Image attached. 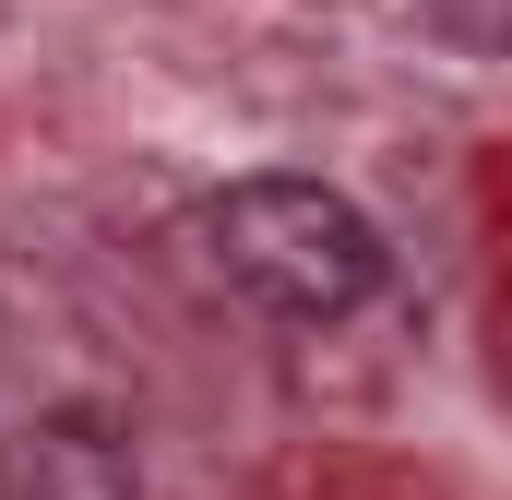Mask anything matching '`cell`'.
Instances as JSON below:
<instances>
[{"label": "cell", "mask_w": 512, "mask_h": 500, "mask_svg": "<svg viewBox=\"0 0 512 500\" xmlns=\"http://www.w3.org/2000/svg\"><path fill=\"white\" fill-rule=\"evenodd\" d=\"M203 239L227 262V286L251 310H274V322H346V310L382 298V227L334 179H298V167L227 179L203 203Z\"/></svg>", "instance_id": "cell-1"}, {"label": "cell", "mask_w": 512, "mask_h": 500, "mask_svg": "<svg viewBox=\"0 0 512 500\" xmlns=\"http://www.w3.org/2000/svg\"><path fill=\"white\" fill-rule=\"evenodd\" d=\"M0 500H143V477L108 417H24L0 441Z\"/></svg>", "instance_id": "cell-2"}, {"label": "cell", "mask_w": 512, "mask_h": 500, "mask_svg": "<svg viewBox=\"0 0 512 500\" xmlns=\"http://www.w3.org/2000/svg\"><path fill=\"white\" fill-rule=\"evenodd\" d=\"M417 12H429V36L465 48V60H501V36H512V0H417Z\"/></svg>", "instance_id": "cell-3"}]
</instances>
